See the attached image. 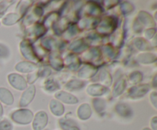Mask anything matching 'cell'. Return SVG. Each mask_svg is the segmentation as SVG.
<instances>
[{
  "mask_svg": "<svg viewBox=\"0 0 157 130\" xmlns=\"http://www.w3.org/2000/svg\"><path fill=\"white\" fill-rule=\"evenodd\" d=\"M35 95V87L34 85L30 86L28 89H26L25 91L22 93L21 97L20 99L19 105L20 106L25 107L29 105L32 99H34Z\"/></svg>",
  "mask_w": 157,
  "mask_h": 130,
  "instance_id": "7",
  "label": "cell"
},
{
  "mask_svg": "<svg viewBox=\"0 0 157 130\" xmlns=\"http://www.w3.org/2000/svg\"><path fill=\"white\" fill-rule=\"evenodd\" d=\"M65 63L71 69H72V70H76V69L79 67L80 64H81L79 58H78L76 55L74 54H69L68 56L66 58Z\"/></svg>",
  "mask_w": 157,
  "mask_h": 130,
  "instance_id": "18",
  "label": "cell"
},
{
  "mask_svg": "<svg viewBox=\"0 0 157 130\" xmlns=\"http://www.w3.org/2000/svg\"><path fill=\"white\" fill-rule=\"evenodd\" d=\"M55 97L58 100L64 102L67 104H75L78 102V98L75 97L74 95L67 93L64 91H59L55 94Z\"/></svg>",
  "mask_w": 157,
  "mask_h": 130,
  "instance_id": "8",
  "label": "cell"
},
{
  "mask_svg": "<svg viewBox=\"0 0 157 130\" xmlns=\"http://www.w3.org/2000/svg\"><path fill=\"white\" fill-rule=\"evenodd\" d=\"M50 110L55 116H59L64 113V107L59 101L56 99H52L50 102Z\"/></svg>",
  "mask_w": 157,
  "mask_h": 130,
  "instance_id": "15",
  "label": "cell"
},
{
  "mask_svg": "<svg viewBox=\"0 0 157 130\" xmlns=\"http://www.w3.org/2000/svg\"><path fill=\"white\" fill-rule=\"evenodd\" d=\"M20 17L18 16V15L15 13H10L8 14L6 16H5L2 19V23L5 25L10 26L12 24H15L17 21L19 20Z\"/></svg>",
  "mask_w": 157,
  "mask_h": 130,
  "instance_id": "22",
  "label": "cell"
},
{
  "mask_svg": "<svg viewBox=\"0 0 157 130\" xmlns=\"http://www.w3.org/2000/svg\"><path fill=\"white\" fill-rule=\"evenodd\" d=\"M138 18L140 21V22L143 24H144L147 27H155L156 26V23H155L154 20L153 19L151 15L148 14L146 12H140L139 15H138Z\"/></svg>",
  "mask_w": 157,
  "mask_h": 130,
  "instance_id": "16",
  "label": "cell"
},
{
  "mask_svg": "<svg viewBox=\"0 0 157 130\" xmlns=\"http://www.w3.org/2000/svg\"><path fill=\"white\" fill-rule=\"evenodd\" d=\"M8 80L15 89L18 90H24L27 88V83L25 80L19 74L11 73L8 76Z\"/></svg>",
  "mask_w": 157,
  "mask_h": 130,
  "instance_id": "2",
  "label": "cell"
},
{
  "mask_svg": "<svg viewBox=\"0 0 157 130\" xmlns=\"http://www.w3.org/2000/svg\"><path fill=\"white\" fill-rule=\"evenodd\" d=\"M115 110L120 116H124V117H129L133 114L131 108L126 103H118L116 106Z\"/></svg>",
  "mask_w": 157,
  "mask_h": 130,
  "instance_id": "17",
  "label": "cell"
},
{
  "mask_svg": "<svg viewBox=\"0 0 157 130\" xmlns=\"http://www.w3.org/2000/svg\"><path fill=\"white\" fill-rule=\"evenodd\" d=\"M7 3H9V2H0V18L4 15V13L7 10L8 7L11 5L7 4Z\"/></svg>",
  "mask_w": 157,
  "mask_h": 130,
  "instance_id": "35",
  "label": "cell"
},
{
  "mask_svg": "<svg viewBox=\"0 0 157 130\" xmlns=\"http://www.w3.org/2000/svg\"><path fill=\"white\" fill-rule=\"evenodd\" d=\"M126 80L124 79H121L115 84L114 87H113V96H118L121 94H122L123 92L124 91L126 88Z\"/></svg>",
  "mask_w": 157,
  "mask_h": 130,
  "instance_id": "19",
  "label": "cell"
},
{
  "mask_svg": "<svg viewBox=\"0 0 157 130\" xmlns=\"http://www.w3.org/2000/svg\"><path fill=\"white\" fill-rule=\"evenodd\" d=\"M143 79V75L139 71H135L132 73L130 76V80L132 83L133 84H139L141 82Z\"/></svg>",
  "mask_w": 157,
  "mask_h": 130,
  "instance_id": "30",
  "label": "cell"
},
{
  "mask_svg": "<svg viewBox=\"0 0 157 130\" xmlns=\"http://www.w3.org/2000/svg\"><path fill=\"white\" fill-rule=\"evenodd\" d=\"M20 50H21V54L26 59L31 60V61H36L37 60L36 54H35V51H34L30 42L27 40H25L20 44Z\"/></svg>",
  "mask_w": 157,
  "mask_h": 130,
  "instance_id": "4",
  "label": "cell"
},
{
  "mask_svg": "<svg viewBox=\"0 0 157 130\" xmlns=\"http://www.w3.org/2000/svg\"><path fill=\"white\" fill-rule=\"evenodd\" d=\"M104 51L110 58L114 56V49L111 46H105L104 47Z\"/></svg>",
  "mask_w": 157,
  "mask_h": 130,
  "instance_id": "36",
  "label": "cell"
},
{
  "mask_svg": "<svg viewBox=\"0 0 157 130\" xmlns=\"http://www.w3.org/2000/svg\"><path fill=\"white\" fill-rule=\"evenodd\" d=\"M93 105L95 110H96L98 113H101V112H102L103 110L105 109L106 102L104 99L98 98V99H95L93 100Z\"/></svg>",
  "mask_w": 157,
  "mask_h": 130,
  "instance_id": "28",
  "label": "cell"
},
{
  "mask_svg": "<svg viewBox=\"0 0 157 130\" xmlns=\"http://www.w3.org/2000/svg\"><path fill=\"white\" fill-rule=\"evenodd\" d=\"M85 85V83L79 80H72L69 81L65 86V88L69 90H81Z\"/></svg>",
  "mask_w": 157,
  "mask_h": 130,
  "instance_id": "20",
  "label": "cell"
},
{
  "mask_svg": "<svg viewBox=\"0 0 157 130\" xmlns=\"http://www.w3.org/2000/svg\"><path fill=\"white\" fill-rule=\"evenodd\" d=\"M115 27H116V21L114 18L109 17L104 18L101 21L100 25L98 26V31L101 34H108L113 32Z\"/></svg>",
  "mask_w": 157,
  "mask_h": 130,
  "instance_id": "5",
  "label": "cell"
},
{
  "mask_svg": "<svg viewBox=\"0 0 157 130\" xmlns=\"http://www.w3.org/2000/svg\"><path fill=\"white\" fill-rule=\"evenodd\" d=\"M60 125L64 130H80L75 123L69 119H62L60 120Z\"/></svg>",
  "mask_w": 157,
  "mask_h": 130,
  "instance_id": "23",
  "label": "cell"
},
{
  "mask_svg": "<svg viewBox=\"0 0 157 130\" xmlns=\"http://www.w3.org/2000/svg\"><path fill=\"white\" fill-rule=\"evenodd\" d=\"M137 60L143 64H150L156 61V57L151 53H144L140 54L137 57Z\"/></svg>",
  "mask_w": 157,
  "mask_h": 130,
  "instance_id": "21",
  "label": "cell"
},
{
  "mask_svg": "<svg viewBox=\"0 0 157 130\" xmlns=\"http://www.w3.org/2000/svg\"><path fill=\"white\" fill-rule=\"evenodd\" d=\"M49 61L52 67L57 70H60L63 67V61L58 53H52L49 57Z\"/></svg>",
  "mask_w": 157,
  "mask_h": 130,
  "instance_id": "14",
  "label": "cell"
},
{
  "mask_svg": "<svg viewBox=\"0 0 157 130\" xmlns=\"http://www.w3.org/2000/svg\"><path fill=\"white\" fill-rule=\"evenodd\" d=\"M0 100L6 105H12L14 102V98L8 89L0 87Z\"/></svg>",
  "mask_w": 157,
  "mask_h": 130,
  "instance_id": "12",
  "label": "cell"
},
{
  "mask_svg": "<svg viewBox=\"0 0 157 130\" xmlns=\"http://www.w3.org/2000/svg\"><path fill=\"white\" fill-rule=\"evenodd\" d=\"M3 115V108H2V106L1 102H0V119L2 118Z\"/></svg>",
  "mask_w": 157,
  "mask_h": 130,
  "instance_id": "43",
  "label": "cell"
},
{
  "mask_svg": "<svg viewBox=\"0 0 157 130\" xmlns=\"http://www.w3.org/2000/svg\"><path fill=\"white\" fill-rule=\"evenodd\" d=\"M134 44L136 46L138 49H140V50H150L151 49V46L149 44V43L147 42L146 40H144V38H136L134 40Z\"/></svg>",
  "mask_w": 157,
  "mask_h": 130,
  "instance_id": "26",
  "label": "cell"
},
{
  "mask_svg": "<svg viewBox=\"0 0 157 130\" xmlns=\"http://www.w3.org/2000/svg\"><path fill=\"white\" fill-rule=\"evenodd\" d=\"M97 68L90 64L84 65L78 73V76L81 78H90L96 73Z\"/></svg>",
  "mask_w": 157,
  "mask_h": 130,
  "instance_id": "11",
  "label": "cell"
},
{
  "mask_svg": "<svg viewBox=\"0 0 157 130\" xmlns=\"http://www.w3.org/2000/svg\"><path fill=\"white\" fill-rule=\"evenodd\" d=\"M44 89L48 92H53L55 90H58L60 89L59 84L55 82L54 80H48L44 85Z\"/></svg>",
  "mask_w": 157,
  "mask_h": 130,
  "instance_id": "27",
  "label": "cell"
},
{
  "mask_svg": "<svg viewBox=\"0 0 157 130\" xmlns=\"http://www.w3.org/2000/svg\"><path fill=\"white\" fill-rule=\"evenodd\" d=\"M143 130H151V129H150V128H144V129Z\"/></svg>",
  "mask_w": 157,
  "mask_h": 130,
  "instance_id": "44",
  "label": "cell"
},
{
  "mask_svg": "<svg viewBox=\"0 0 157 130\" xmlns=\"http://www.w3.org/2000/svg\"><path fill=\"white\" fill-rule=\"evenodd\" d=\"M77 32H78V30H77V27H75V26H72L71 28H68V30H67V33H69L71 35V36H74V35H75V34L77 33Z\"/></svg>",
  "mask_w": 157,
  "mask_h": 130,
  "instance_id": "40",
  "label": "cell"
},
{
  "mask_svg": "<svg viewBox=\"0 0 157 130\" xmlns=\"http://www.w3.org/2000/svg\"><path fill=\"white\" fill-rule=\"evenodd\" d=\"M155 33H156V28H150L148 30L146 31V37H147L148 39H151L153 36H154Z\"/></svg>",
  "mask_w": 157,
  "mask_h": 130,
  "instance_id": "37",
  "label": "cell"
},
{
  "mask_svg": "<svg viewBox=\"0 0 157 130\" xmlns=\"http://www.w3.org/2000/svg\"><path fill=\"white\" fill-rule=\"evenodd\" d=\"M107 92V87L101 84H92L88 87L87 90V93L89 95L93 96H102Z\"/></svg>",
  "mask_w": 157,
  "mask_h": 130,
  "instance_id": "9",
  "label": "cell"
},
{
  "mask_svg": "<svg viewBox=\"0 0 157 130\" xmlns=\"http://www.w3.org/2000/svg\"><path fill=\"white\" fill-rule=\"evenodd\" d=\"M87 47V46L84 44V41L81 39L76 40L74 42L71 43L70 46V49L75 52H81L84 50Z\"/></svg>",
  "mask_w": 157,
  "mask_h": 130,
  "instance_id": "25",
  "label": "cell"
},
{
  "mask_svg": "<svg viewBox=\"0 0 157 130\" xmlns=\"http://www.w3.org/2000/svg\"><path fill=\"white\" fill-rule=\"evenodd\" d=\"M86 12L90 15H94V16H96L98 15L99 14H101V9L99 7V6L94 3H90V4H87L86 6Z\"/></svg>",
  "mask_w": 157,
  "mask_h": 130,
  "instance_id": "24",
  "label": "cell"
},
{
  "mask_svg": "<svg viewBox=\"0 0 157 130\" xmlns=\"http://www.w3.org/2000/svg\"><path fill=\"white\" fill-rule=\"evenodd\" d=\"M9 54H10V50L9 47L0 43V58H8Z\"/></svg>",
  "mask_w": 157,
  "mask_h": 130,
  "instance_id": "32",
  "label": "cell"
},
{
  "mask_svg": "<svg viewBox=\"0 0 157 130\" xmlns=\"http://www.w3.org/2000/svg\"><path fill=\"white\" fill-rule=\"evenodd\" d=\"M91 109L87 103H84L78 110V116L82 120H87L91 116Z\"/></svg>",
  "mask_w": 157,
  "mask_h": 130,
  "instance_id": "13",
  "label": "cell"
},
{
  "mask_svg": "<svg viewBox=\"0 0 157 130\" xmlns=\"http://www.w3.org/2000/svg\"><path fill=\"white\" fill-rule=\"evenodd\" d=\"M0 130H12V125L9 121L2 120L0 122Z\"/></svg>",
  "mask_w": 157,
  "mask_h": 130,
  "instance_id": "34",
  "label": "cell"
},
{
  "mask_svg": "<svg viewBox=\"0 0 157 130\" xmlns=\"http://www.w3.org/2000/svg\"><path fill=\"white\" fill-rule=\"evenodd\" d=\"M156 119H157L156 116H154V117L151 119V122H150V124H151V126L153 130H156V126H157Z\"/></svg>",
  "mask_w": 157,
  "mask_h": 130,
  "instance_id": "42",
  "label": "cell"
},
{
  "mask_svg": "<svg viewBox=\"0 0 157 130\" xmlns=\"http://www.w3.org/2000/svg\"><path fill=\"white\" fill-rule=\"evenodd\" d=\"M156 92L154 91L151 93L150 95V100H151L152 103L153 104L155 108H156Z\"/></svg>",
  "mask_w": 157,
  "mask_h": 130,
  "instance_id": "39",
  "label": "cell"
},
{
  "mask_svg": "<svg viewBox=\"0 0 157 130\" xmlns=\"http://www.w3.org/2000/svg\"><path fill=\"white\" fill-rule=\"evenodd\" d=\"M12 119L14 122L21 125L29 124L33 119V113L27 109H20L12 114Z\"/></svg>",
  "mask_w": 157,
  "mask_h": 130,
  "instance_id": "1",
  "label": "cell"
},
{
  "mask_svg": "<svg viewBox=\"0 0 157 130\" xmlns=\"http://www.w3.org/2000/svg\"><path fill=\"white\" fill-rule=\"evenodd\" d=\"M34 13L35 14V15L38 17L41 16L43 14V9H41V7H36L35 9V11H34Z\"/></svg>",
  "mask_w": 157,
  "mask_h": 130,
  "instance_id": "41",
  "label": "cell"
},
{
  "mask_svg": "<svg viewBox=\"0 0 157 130\" xmlns=\"http://www.w3.org/2000/svg\"><path fill=\"white\" fill-rule=\"evenodd\" d=\"M36 67V65L35 64L28 62V61H21L16 64L15 68V70L21 72V73H29V72L35 71Z\"/></svg>",
  "mask_w": 157,
  "mask_h": 130,
  "instance_id": "10",
  "label": "cell"
},
{
  "mask_svg": "<svg viewBox=\"0 0 157 130\" xmlns=\"http://www.w3.org/2000/svg\"><path fill=\"white\" fill-rule=\"evenodd\" d=\"M46 32V28L42 24H36L34 28V33L36 36L40 37L44 35Z\"/></svg>",
  "mask_w": 157,
  "mask_h": 130,
  "instance_id": "31",
  "label": "cell"
},
{
  "mask_svg": "<svg viewBox=\"0 0 157 130\" xmlns=\"http://www.w3.org/2000/svg\"><path fill=\"white\" fill-rule=\"evenodd\" d=\"M101 83H103L105 85H110L112 82V79L111 76H110V73L105 70H103L101 73Z\"/></svg>",
  "mask_w": 157,
  "mask_h": 130,
  "instance_id": "29",
  "label": "cell"
},
{
  "mask_svg": "<svg viewBox=\"0 0 157 130\" xmlns=\"http://www.w3.org/2000/svg\"><path fill=\"white\" fill-rule=\"evenodd\" d=\"M121 9L123 13L128 14L133 10V6L129 2H124L121 5Z\"/></svg>",
  "mask_w": 157,
  "mask_h": 130,
  "instance_id": "33",
  "label": "cell"
},
{
  "mask_svg": "<svg viewBox=\"0 0 157 130\" xmlns=\"http://www.w3.org/2000/svg\"><path fill=\"white\" fill-rule=\"evenodd\" d=\"M48 120V117L45 112L40 111L37 113L33 120V124H32L33 129L42 130L47 125Z\"/></svg>",
  "mask_w": 157,
  "mask_h": 130,
  "instance_id": "3",
  "label": "cell"
},
{
  "mask_svg": "<svg viewBox=\"0 0 157 130\" xmlns=\"http://www.w3.org/2000/svg\"><path fill=\"white\" fill-rule=\"evenodd\" d=\"M150 90V85L148 84H143V85L136 86L130 88L129 90L128 95L130 97L133 99H138V98L143 97Z\"/></svg>",
  "mask_w": 157,
  "mask_h": 130,
  "instance_id": "6",
  "label": "cell"
},
{
  "mask_svg": "<svg viewBox=\"0 0 157 130\" xmlns=\"http://www.w3.org/2000/svg\"><path fill=\"white\" fill-rule=\"evenodd\" d=\"M50 73H51V70H49L48 67H44V68L41 69L40 71L38 72V75L42 76H48Z\"/></svg>",
  "mask_w": 157,
  "mask_h": 130,
  "instance_id": "38",
  "label": "cell"
}]
</instances>
